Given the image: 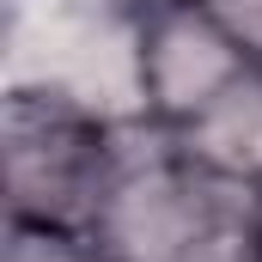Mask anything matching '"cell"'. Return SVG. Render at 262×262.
<instances>
[{"label":"cell","mask_w":262,"mask_h":262,"mask_svg":"<svg viewBox=\"0 0 262 262\" xmlns=\"http://www.w3.org/2000/svg\"><path fill=\"white\" fill-rule=\"evenodd\" d=\"M92 250L98 262H256L262 189L189 165L152 128L98 207Z\"/></svg>","instance_id":"6da1fadb"},{"label":"cell","mask_w":262,"mask_h":262,"mask_svg":"<svg viewBox=\"0 0 262 262\" xmlns=\"http://www.w3.org/2000/svg\"><path fill=\"white\" fill-rule=\"evenodd\" d=\"M140 122H116L79 98L12 79L6 92V201L12 226L67 232L92 244V220L110 195Z\"/></svg>","instance_id":"7a4b0ae2"},{"label":"cell","mask_w":262,"mask_h":262,"mask_svg":"<svg viewBox=\"0 0 262 262\" xmlns=\"http://www.w3.org/2000/svg\"><path fill=\"white\" fill-rule=\"evenodd\" d=\"M256 67L244 37L207 6V0H177V6H146L134 25V85H140V122L159 134H177L201 110Z\"/></svg>","instance_id":"3957f363"},{"label":"cell","mask_w":262,"mask_h":262,"mask_svg":"<svg viewBox=\"0 0 262 262\" xmlns=\"http://www.w3.org/2000/svg\"><path fill=\"white\" fill-rule=\"evenodd\" d=\"M165 140L189 165H201V171L262 189V61L244 79H232L195 122H183V128L165 134Z\"/></svg>","instance_id":"277c9868"},{"label":"cell","mask_w":262,"mask_h":262,"mask_svg":"<svg viewBox=\"0 0 262 262\" xmlns=\"http://www.w3.org/2000/svg\"><path fill=\"white\" fill-rule=\"evenodd\" d=\"M207 6H213V12L244 37V49L262 61V0H207Z\"/></svg>","instance_id":"5b68a950"},{"label":"cell","mask_w":262,"mask_h":262,"mask_svg":"<svg viewBox=\"0 0 262 262\" xmlns=\"http://www.w3.org/2000/svg\"><path fill=\"white\" fill-rule=\"evenodd\" d=\"M134 12H146V6H177V0H128Z\"/></svg>","instance_id":"8992f818"},{"label":"cell","mask_w":262,"mask_h":262,"mask_svg":"<svg viewBox=\"0 0 262 262\" xmlns=\"http://www.w3.org/2000/svg\"><path fill=\"white\" fill-rule=\"evenodd\" d=\"M85 262H98V256H85Z\"/></svg>","instance_id":"52a82bcc"},{"label":"cell","mask_w":262,"mask_h":262,"mask_svg":"<svg viewBox=\"0 0 262 262\" xmlns=\"http://www.w3.org/2000/svg\"><path fill=\"white\" fill-rule=\"evenodd\" d=\"M256 262H262V256H256Z\"/></svg>","instance_id":"ba28073f"}]
</instances>
